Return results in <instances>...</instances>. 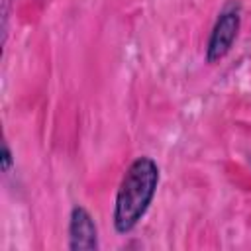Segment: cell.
Instances as JSON below:
<instances>
[{
	"label": "cell",
	"mask_w": 251,
	"mask_h": 251,
	"mask_svg": "<svg viewBox=\"0 0 251 251\" xmlns=\"http://www.w3.org/2000/svg\"><path fill=\"white\" fill-rule=\"evenodd\" d=\"M161 180V169L149 155H141L129 163L114 198L112 222L120 235L129 233L145 218L153 204Z\"/></svg>",
	"instance_id": "obj_1"
},
{
	"label": "cell",
	"mask_w": 251,
	"mask_h": 251,
	"mask_svg": "<svg viewBox=\"0 0 251 251\" xmlns=\"http://www.w3.org/2000/svg\"><path fill=\"white\" fill-rule=\"evenodd\" d=\"M241 27V6L235 0L226 2L222 12L218 14L208 43H206V63L214 65L222 61L233 47Z\"/></svg>",
	"instance_id": "obj_2"
},
{
	"label": "cell",
	"mask_w": 251,
	"mask_h": 251,
	"mask_svg": "<svg viewBox=\"0 0 251 251\" xmlns=\"http://www.w3.org/2000/svg\"><path fill=\"white\" fill-rule=\"evenodd\" d=\"M98 247V227L92 214L84 206L75 204L69 214V249L96 251Z\"/></svg>",
	"instance_id": "obj_3"
},
{
	"label": "cell",
	"mask_w": 251,
	"mask_h": 251,
	"mask_svg": "<svg viewBox=\"0 0 251 251\" xmlns=\"http://www.w3.org/2000/svg\"><path fill=\"white\" fill-rule=\"evenodd\" d=\"M0 167H2V173H4V175H8V173L12 171V167H14V155H12V149H10V145H8L6 141H4V145H2Z\"/></svg>",
	"instance_id": "obj_4"
}]
</instances>
